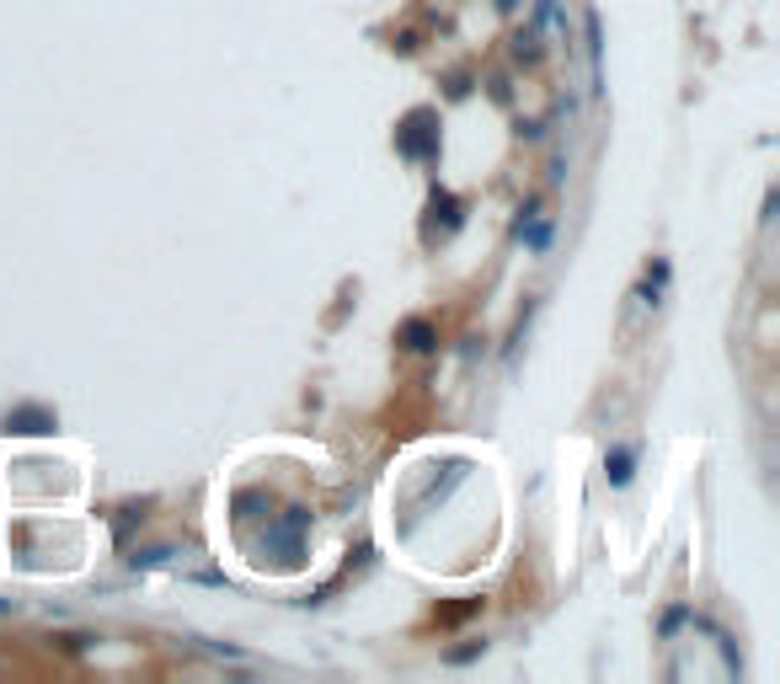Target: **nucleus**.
Here are the masks:
<instances>
[{"label":"nucleus","mask_w":780,"mask_h":684,"mask_svg":"<svg viewBox=\"0 0 780 684\" xmlns=\"http://www.w3.org/2000/svg\"><path fill=\"white\" fill-rule=\"evenodd\" d=\"M54 428H59V417L49 407H38V401H22V407L6 412V433H17V439H43Z\"/></svg>","instance_id":"3"},{"label":"nucleus","mask_w":780,"mask_h":684,"mask_svg":"<svg viewBox=\"0 0 780 684\" xmlns=\"http://www.w3.org/2000/svg\"><path fill=\"white\" fill-rule=\"evenodd\" d=\"M497 6H503V11H513V6H519V0H497Z\"/></svg>","instance_id":"12"},{"label":"nucleus","mask_w":780,"mask_h":684,"mask_svg":"<svg viewBox=\"0 0 780 684\" xmlns=\"http://www.w3.org/2000/svg\"><path fill=\"white\" fill-rule=\"evenodd\" d=\"M396 150L407 155V161H433V155H439V113H433V107H412L396 129Z\"/></svg>","instance_id":"2"},{"label":"nucleus","mask_w":780,"mask_h":684,"mask_svg":"<svg viewBox=\"0 0 780 684\" xmlns=\"http://www.w3.org/2000/svg\"><path fill=\"white\" fill-rule=\"evenodd\" d=\"M487 652V642H465V647H455V652H444L449 663H471V658H481Z\"/></svg>","instance_id":"10"},{"label":"nucleus","mask_w":780,"mask_h":684,"mask_svg":"<svg viewBox=\"0 0 780 684\" xmlns=\"http://www.w3.org/2000/svg\"><path fill=\"white\" fill-rule=\"evenodd\" d=\"M481 610V599H460V604H449V610H439V626H460L465 615H476Z\"/></svg>","instance_id":"8"},{"label":"nucleus","mask_w":780,"mask_h":684,"mask_svg":"<svg viewBox=\"0 0 780 684\" xmlns=\"http://www.w3.org/2000/svg\"><path fill=\"white\" fill-rule=\"evenodd\" d=\"M262 503H268L262 492H241V497H236V519H241V524H246V519H257V508H262Z\"/></svg>","instance_id":"9"},{"label":"nucleus","mask_w":780,"mask_h":684,"mask_svg":"<svg viewBox=\"0 0 780 684\" xmlns=\"http://www.w3.org/2000/svg\"><path fill=\"white\" fill-rule=\"evenodd\" d=\"M604 476H610V487H631V476H636V449L631 444H620L604 455Z\"/></svg>","instance_id":"6"},{"label":"nucleus","mask_w":780,"mask_h":684,"mask_svg":"<svg viewBox=\"0 0 780 684\" xmlns=\"http://www.w3.org/2000/svg\"><path fill=\"white\" fill-rule=\"evenodd\" d=\"M396 342L407 353H439V326H433L428 316H407L396 326Z\"/></svg>","instance_id":"5"},{"label":"nucleus","mask_w":780,"mask_h":684,"mask_svg":"<svg viewBox=\"0 0 780 684\" xmlns=\"http://www.w3.org/2000/svg\"><path fill=\"white\" fill-rule=\"evenodd\" d=\"M684 620H690V615H684V610H668V615H663V636H674V631L684 626Z\"/></svg>","instance_id":"11"},{"label":"nucleus","mask_w":780,"mask_h":684,"mask_svg":"<svg viewBox=\"0 0 780 684\" xmlns=\"http://www.w3.org/2000/svg\"><path fill=\"white\" fill-rule=\"evenodd\" d=\"M588 54H594V70L604 65V22H599V11H588Z\"/></svg>","instance_id":"7"},{"label":"nucleus","mask_w":780,"mask_h":684,"mask_svg":"<svg viewBox=\"0 0 780 684\" xmlns=\"http://www.w3.org/2000/svg\"><path fill=\"white\" fill-rule=\"evenodd\" d=\"M305 530H310V513L305 508H289L262 530V562L273 567H300L305 562Z\"/></svg>","instance_id":"1"},{"label":"nucleus","mask_w":780,"mask_h":684,"mask_svg":"<svg viewBox=\"0 0 780 684\" xmlns=\"http://www.w3.org/2000/svg\"><path fill=\"white\" fill-rule=\"evenodd\" d=\"M428 241L433 236H455L460 230V198L455 193H444V188H433V198H428Z\"/></svg>","instance_id":"4"}]
</instances>
